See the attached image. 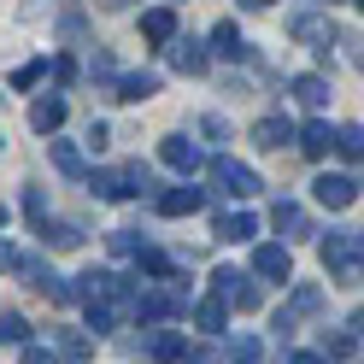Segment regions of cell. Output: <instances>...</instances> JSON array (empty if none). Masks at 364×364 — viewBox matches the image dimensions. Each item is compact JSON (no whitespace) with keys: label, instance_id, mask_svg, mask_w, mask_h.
Wrapping results in <instances>:
<instances>
[{"label":"cell","instance_id":"6da1fadb","mask_svg":"<svg viewBox=\"0 0 364 364\" xmlns=\"http://www.w3.org/2000/svg\"><path fill=\"white\" fill-rule=\"evenodd\" d=\"M317 253H323V270L341 288L364 282V230H329L323 241H317Z\"/></svg>","mask_w":364,"mask_h":364},{"label":"cell","instance_id":"7a4b0ae2","mask_svg":"<svg viewBox=\"0 0 364 364\" xmlns=\"http://www.w3.org/2000/svg\"><path fill=\"white\" fill-rule=\"evenodd\" d=\"M147 188H153L147 165H124V171H95L88 176V194H100V200H129V194H147Z\"/></svg>","mask_w":364,"mask_h":364},{"label":"cell","instance_id":"3957f363","mask_svg":"<svg viewBox=\"0 0 364 364\" xmlns=\"http://www.w3.org/2000/svg\"><path fill=\"white\" fill-rule=\"evenodd\" d=\"M212 282H218V300H223V306H235V311H259V300H264V288L247 277V270H235V264H223Z\"/></svg>","mask_w":364,"mask_h":364},{"label":"cell","instance_id":"277c9868","mask_svg":"<svg viewBox=\"0 0 364 364\" xmlns=\"http://www.w3.org/2000/svg\"><path fill=\"white\" fill-rule=\"evenodd\" d=\"M212 182H218V194H230V200H253L264 182L253 165H235V159H212Z\"/></svg>","mask_w":364,"mask_h":364},{"label":"cell","instance_id":"5b68a950","mask_svg":"<svg viewBox=\"0 0 364 364\" xmlns=\"http://www.w3.org/2000/svg\"><path fill=\"white\" fill-rule=\"evenodd\" d=\"M311 194H317V206H329V212H347L353 200H358V182L353 176H341V171H323L311 182Z\"/></svg>","mask_w":364,"mask_h":364},{"label":"cell","instance_id":"8992f818","mask_svg":"<svg viewBox=\"0 0 364 364\" xmlns=\"http://www.w3.org/2000/svg\"><path fill=\"white\" fill-rule=\"evenodd\" d=\"M317 306H323V288H306V282H300V288L288 294V306L277 311V323H270V329H277V335L288 341V335H294V317H311Z\"/></svg>","mask_w":364,"mask_h":364},{"label":"cell","instance_id":"52a82bcc","mask_svg":"<svg viewBox=\"0 0 364 364\" xmlns=\"http://www.w3.org/2000/svg\"><path fill=\"white\" fill-rule=\"evenodd\" d=\"M253 277H270V282H288V277H294L288 241H264V247H259V253H253Z\"/></svg>","mask_w":364,"mask_h":364},{"label":"cell","instance_id":"ba28073f","mask_svg":"<svg viewBox=\"0 0 364 364\" xmlns=\"http://www.w3.org/2000/svg\"><path fill=\"white\" fill-rule=\"evenodd\" d=\"M165 59L176 65V71H182V77H200V71H206V65H212V53H206V48H200V41H194V36H176V41H165Z\"/></svg>","mask_w":364,"mask_h":364},{"label":"cell","instance_id":"9c48e42d","mask_svg":"<svg viewBox=\"0 0 364 364\" xmlns=\"http://www.w3.org/2000/svg\"><path fill=\"white\" fill-rule=\"evenodd\" d=\"M288 36H294V41H317V53L329 59V41H335L341 30H335V18H317V12H300V18H294V24H288Z\"/></svg>","mask_w":364,"mask_h":364},{"label":"cell","instance_id":"30bf717a","mask_svg":"<svg viewBox=\"0 0 364 364\" xmlns=\"http://www.w3.org/2000/svg\"><path fill=\"white\" fill-rule=\"evenodd\" d=\"M153 206H159V218H188V212H200V206H206V194H200V188H188V182H176V188H165V194L153 200Z\"/></svg>","mask_w":364,"mask_h":364},{"label":"cell","instance_id":"8fae6325","mask_svg":"<svg viewBox=\"0 0 364 364\" xmlns=\"http://www.w3.org/2000/svg\"><path fill=\"white\" fill-rule=\"evenodd\" d=\"M159 159H165V165H171L176 176H194L200 165H206V159H200V147L188 141V135H171V141H165V147H159Z\"/></svg>","mask_w":364,"mask_h":364},{"label":"cell","instance_id":"7c38bea8","mask_svg":"<svg viewBox=\"0 0 364 364\" xmlns=\"http://www.w3.org/2000/svg\"><path fill=\"white\" fill-rule=\"evenodd\" d=\"M294 135H300V129H294L288 118H259V124H253V147H264V153H282V147L294 141Z\"/></svg>","mask_w":364,"mask_h":364},{"label":"cell","instance_id":"4fadbf2b","mask_svg":"<svg viewBox=\"0 0 364 364\" xmlns=\"http://www.w3.org/2000/svg\"><path fill=\"white\" fill-rule=\"evenodd\" d=\"M270 223H277V235H282V241H300V235H311V218H306L300 206H294V200H277Z\"/></svg>","mask_w":364,"mask_h":364},{"label":"cell","instance_id":"5bb4252c","mask_svg":"<svg viewBox=\"0 0 364 364\" xmlns=\"http://www.w3.org/2000/svg\"><path fill=\"white\" fill-rule=\"evenodd\" d=\"M141 41H153V48L176 41V12H171V6H153V12H141Z\"/></svg>","mask_w":364,"mask_h":364},{"label":"cell","instance_id":"9a60e30c","mask_svg":"<svg viewBox=\"0 0 364 364\" xmlns=\"http://www.w3.org/2000/svg\"><path fill=\"white\" fill-rule=\"evenodd\" d=\"M59 124H65V95H41V100L30 106V129H36V135H53Z\"/></svg>","mask_w":364,"mask_h":364},{"label":"cell","instance_id":"2e32d148","mask_svg":"<svg viewBox=\"0 0 364 364\" xmlns=\"http://www.w3.org/2000/svg\"><path fill=\"white\" fill-rule=\"evenodd\" d=\"M294 141H300V153H306V159H329V147H335V129H329L323 118H311L300 135H294Z\"/></svg>","mask_w":364,"mask_h":364},{"label":"cell","instance_id":"e0dca14e","mask_svg":"<svg viewBox=\"0 0 364 364\" xmlns=\"http://www.w3.org/2000/svg\"><path fill=\"white\" fill-rule=\"evenodd\" d=\"M212 230H218V241H253L259 235V218L253 212H223Z\"/></svg>","mask_w":364,"mask_h":364},{"label":"cell","instance_id":"ac0fdd59","mask_svg":"<svg viewBox=\"0 0 364 364\" xmlns=\"http://www.w3.org/2000/svg\"><path fill=\"white\" fill-rule=\"evenodd\" d=\"M294 100H300L306 112H323V106H329V82L317 77V71H306V77H294Z\"/></svg>","mask_w":364,"mask_h":364},{"label":"cell","instance_id":"d6986e66","mask_svg":"<svg viewBox=\"0 0 364 364\" xmlns=\"http://www.w3.org/2000/svg\"><path fill=\"white\" fill-rule=\"evenodd\" d=\"M159 95V71H129V77H118V100H153Z\"/></svg>","mask_w":364,"mask_h":364},{"label":"cell","instance_id":"ffe728a7","mask_svg":"<svg viewBox=\"0 0 364 364\" xmlns=\"http://www.w3.org/2000/svg\"><path fill=\"white\" fill-rule=\"evenodd\" d=\"M36 235L53 247V253H71V247H82V230L77 223H36Z\"/></svg>","mask_w":364,"mask_h":364},{"label":"cell","instance_id":"44dd1931","mask_svg":"<svg viewBox=\"0 0 364 364\" xmlns=\"http://www.w3.org/2000/svg\"><path fill=\"white\" fill-rule=\"evenodd\" d=\"M212 53H218V59H247V41H241V30L230 24V18L212 30Z\"/></svg>","mask_w":364,"mask_h":364},{"label":"cell","instance_id":"7402d4cb","mask_svg":"<svg viewBox=\"0 0 364 364\" xmlns=\"http://www.w3.org/2000/svg\"><path fill=\"white\" fill-rule=\"evenodd\" d=\"M194 323H200V329H206V335H218L223 323H230V306H223V300H218V294H212V300H200V306H194Z\"/></svg>","mask_w":364,"mask_h":364},{"label":"cell","instance_id":"603a6c76","mask_svg":"<svg viewBox=\"0 0 364 364\" xmlns=\"http://www.w3.org/2000/svg\"><path fill=\"white\" fill-rule=\"evenodd\" d=\"M353 341H358L353 329H347V335H329V329H323V341H317V358H323V364H341V358H353Z\"/></svg>","mask_w":364,"mask_h":364},{"label":"cell","instance_id":"cb8c5ba5","mask_svg":"<svg viewBox=\"0 0 364 364\" xmlns=\"http://www.w3.org/2000/svg\"><path fill=\"white\" fill-rule=\"evenodd\" d=\"M135 264H141V277H153V282H165V277H176V270H171V259L159 253V247H141V253H135Z\"/></svg>","mask_w":364,"mask_h":364},{"label":"cell","instance_id":"d4e9b609","mask_svg":"<svg viewBox=\"0 0 364 364\" xmlns=\"http://www.w3.org/2000/svg\"><path fill=\"white\" fill-rule=\"evenodd\" d=\"M335 153H341V159H364V124L335 129Z\"/></svg>","mask_w":364,"mask_h":364},{"label":"cell","instance_id":"484cf974","mask_svg":"<svg viewBox=\"0 0 364 364\" xmlns=\"http://www.w3.org/2000/svg\"><path fill=\"white\" fill-rule=\"evenodd\" d=\"M48 153H53V165H59L65 176H82V153H77L71 141H48Z\"/></svg>","mask_w":364,"mask_h":364},{"label":"cell","instance_id":"4316f807","mask_svg":"<svg viewBox=\"0 0 364 364\" xmlns=\"http://www.w3.org/2000/svg\"><path fill=\"white\" fill-rule=\"evenodd\" d=\"M0 341H12V347H24V341H30V323H24L18 311H0Z\"/></svg>","mask_w":364,"mask_h":364},{"label":"cell","instance_id":"83f0119b","mask_svg":"<svg viewBox=\"0 0 364 364\" xmlns=\"http://www.w3.org/2000/svg\"><path fill=\"white\" fill-rule=\"evenodd\" d=\"M153 358H159V364H171V358H182V341H176L171 329H153Z\"/></svg>","mask_w":364,"mask_h":364},{"label":"cell","instance_id":"f1b7e54d","mask_svg":"<svg viewBox=\"0 0 364 364\" xmlns=\"http://www.w3.org/2000/svg\"><path fill=\"white\" fill-rule=\"evenodd\" d=\"M53 353H59V358H88V335H82V329H65Z\"/></svg>","mask_w":364,"mask_h":364},{"label":"cell","instance_id":"f546056e","mask_svg":"<svg viewBox=\"0 0 364 364\" xmlns=\"http://www.w3.org/2000/svg\"><path fill=\"white\" fill-rule=\"evenodd\" d=\"M41 77H48V59H30V65H18V71H12V88H36Z\"/></svg>","mask_w":364,"mask_h":364},{"label":"cell","instance_id":"4dcf8cb0","mask_svg":"<svg viewBox=\"0 0 364 364\" xmlns=\"http://www.w3.org/2000/svg\"><path fill=\"white\" fill-rule=\"evenodd\" d=\"M106 241H112V253H124V259H135V253L147 247V241H135V230H112Z\"/></svg>","mask_w":364,"mask_h":364},{"label":"cell","instance_id":"1f68e13d","mask_svg":"<svg viewBox=\"0 0 364 364\" xmlns=\"http://www.w3.org/2000/svg\"><path fill=\"white\" fill-rule=\"evenodd\" d=\"M230 358H235V364H259V341H253V335H235V341H230Z\"/></svg>","mask_w":364,"mask_h":364},{"label":"cell","instance_id":"d6a6232c","mask_svg":"<svg viewBox=\"0 0 364 364\" xmlns=\"http://www.w3.org/2000/svg\"><path fill=\"white\" fill-rule=\"evenodd\" d=\"M24 212H30V223H48V200H41V188H24Z\"/></svg>","mask_w":364,"mask_h":364},{"label":"cell","instance_id":"836d02e7","mask_svg":"<svg viewBox=\"0 0 364 364\" xmlns=\"http://www.w3.org/2000/svg\"><path fill=\"white\" fill-rule=\"evenodd\" d=\"M341 41V48H347V59L358 65V71H364V36H335Z\"/></svg>","mask_w":364,"mask_h":364},{"label":"cell","instance_id":"e575fe53","mask_svg":"<svg viewBox=\"0 0 364 364\" xmlns=\"http://www.w3.org/2000/svg\"><path fill=\"white\" fill-rule=\"evenodd\" d=\"M71 77H77V59L59 53V59H53V82H71Z\"/></svg>","mask_w":364,"mask_h":364},{"label":"cell","instance_id":"d590c367","mask_svg":"<svg viewBox=\"0 0 364 364\" xmlns=\"http://www.w3.org/2000/svg\"><path fill=\"white\" fill-rule=\"evenodd\" d=\"M200 129H206L212 141H230V124H223V118H200Z\"/></svg>","mask_w":364,"mask_h":364},{"label":"cell","instance_id":"8d00e7d4","mask_svg":"<svg viewBox=\"0 0 364 364\" xmlns=\"http://www.w3.org/2000/svg\"><path fill=\"white\" fill-rule=\"evenodd\" d=\"M24 364H59V353H48V347H24Z\"/></svg>","mask_w":364,"mask_h":364},{"label":"cell","instance_id":"74e56055","mask_svg":"<svg viewBox=\"0 0 364 364\" xmlns=\"http://www.w3.org/2000/svg\"><path fill=\"white\" fill-rule=\"evenodd\" d=\"M18 259H24V253H18L12 241H0V270H18Z\"/></svg>","mask_w":364,"mask_h":364},{"label":"cell","instance_id":"f35d334b","mask_svg":"<svg viewBox=\"0 0 364 364\" xmlns=\"http://www.w3.org/2000/svg\"><path fill=\"white\" fill-rule=\"evenodd\" d=\"M288 364H323V358H317V353H294Z\"/></svg>","mask_w":364,"mask_h":364},{"label":"cell","instance_id":"ab89813d","mask_svg":"<svg viewBox=\"0 0 364 364\" xmlns=\"http://www.w3.org/2000/svg\"><path fill=\"white\" fill-rule=\"evenodd\" d=\"M353 335H364V306H358V311H353Z\"/></svg>","mask_w":364,"mask_h":364},{"label":"cell","instance_id":"60d3db41","mask_svg":"<svg viewBox=\"0 0 364 364\" xmlns=\"http://www.w3.org/2000/svg\"><path fill=\"white\" fill-rule=\"evenodd\" d=\"M241 6H247V12H264V6H270V0H241Z\"/></svg>","mask_w":364,"mask_h":364},{"label":"cell","instance_id":"b9f144b4","mask_svg":"<svg viewBox=\"0 0 364 364\" xmlns=\"http://www.w3.org/2000/svg\"><path fill=\"white\" fill-rule=\"evenodd\" d=\"M106 6H129V0H106Z\"/></svg>","mask_w":364,"mask_h":364},{"label":"cell","instance_id":"7bdbcfd3","mask_svg":"<svg viewBox=\"0 0 364 364\" xmlns=\"http://www.w3.org/2000/svg\"><path fill=\"white\" fill-rule=\"evenodd\" d=\"M0 230H6V206H0Z\"/></svg>","mask_w":364,"mask_h":364},{"label":"cell","instance_id":"ee69618b","mask_svg":"<svg viewBox=\"0 0 364 364\" xmlns=\"http://www.w3.org/2000/svg\"><path fill=\"white\" fill-rule=\"evenodd\" d=\"M358 12H364V0H358Z\"/></svg>","mask_w":364,"mask_h":364}]
</instances>
